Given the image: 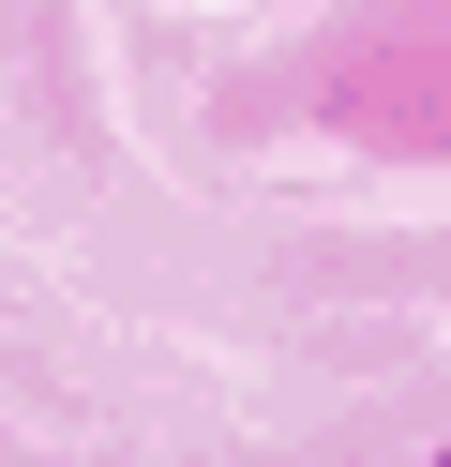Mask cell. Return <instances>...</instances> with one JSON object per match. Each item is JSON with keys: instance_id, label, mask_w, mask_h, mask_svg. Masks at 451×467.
Listing matches in <instances>:
<instances>
[]
</instances>
